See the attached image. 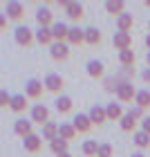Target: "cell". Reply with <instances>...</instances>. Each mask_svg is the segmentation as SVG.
<instances>
[{
    "label": "cell",
    "mask_w": 150,
    "mask_h": 157,
    "mask_svg": "<svg viewBox=\"0 0 150 157\" xmlns=\"http://www.w3.org/2000/svg\"><path fill=\"white\" fill-rule=\"evenodd\" d=\"M137 92L139 90H134L132 81H121L119 88H117V99L123 101V103H128V101H132V99H137Z\"/></svg>",
    "instance_id": "1"
},
{
    "label": "cell",
    "mask_w": 150,
    "mask_h": 157,
    "mask_svg": "<svg viewBox=\"0 0 150 157\" xmlns=\"http://www.w3.org/2000/svg\"><path fill=\"white\" fill-rule=\"evenodd\" d=\"M34 38H36V32H32L27 25H20L18 29H16V43L18 45H23V47H29Z\"/></svg>",
    "instance_id": "2"
},
{
    "label": "cell",
    "mask_w": 150,
    "mask_h": 157,
    "mask_svg": "<svg viewBox=\"0 0 150 157\" xmlns=\"http://www.w3.org/2000/svg\"><path fill=\"white\" fill-rule=\"evenodd\" d=\"M45 90H49V92H54V94H58V92L65 88V81H63V76L61 74H54V72H49L47 76H45Z\"/></svg>",
    "instance_id": "3"
},
{
    "label": "cell",
    "mask_w": 150,
    "mask_h": 157,
    "mask_svg": "<svg viewBox=\"0 0 150 157\" xmlns=\"http://www.w3.org/2000/svg\"><path fill=\"white\" fill-rule=\"evenodd\" d=\"M32 121H34V124H38V126L49 124V110H47V105H43V103L34 105V108H32Z\"/></svg>",
    "instance_id": "4"
},
{
    "label": "cell",
    "mask_w": 150,
    "mask_h": 157,
    "mask_svg": "<svg viewBox=\"0 0 150 157\" xmlns=\"http://www.w3.org/2000/svg\"><path fill=\"white\" fill-rule=\"evenodd\" d=\"M112 45L117 47L119 52L130 49L132 47V36H130V34H126V32H117V34H114V38H112Z\"/></svg>",
    "instance_id": "5"
},
{
    "label": "cell",
    "mask_w": 150,
    "mask_h": 157,
    "mask_svg": "<svg viewBox=\"0 0 150 157\" xmlns=\"http://www.w3.org/2000/svg\"><path fill=\"white\" fill-rule=\"evenodd\" d=\"M43 90H45V83L36 81V78H29V81H27V85H25L27 99H38V97L43 94Z\"/></svg>",
    "instance_id": "6"
},
{
    "label": "cell",
    "mask_w": 150,
    "mask_h": 157,
    "mask_svg": "<svg viewBox=\"0 0 150 157\" xmlns=\"http://www.w3.org/2000/svg\"><path fill=\"white\" fill-rule=\"evenodd\" d=\"M32 124L34 121L32 119H16V124H13V132L18 135V137H29V135H34L32 132Z\"/></svg>",
    "instance_id": "7"
},
{
    "label": "cell",
    "mask_w": 150,
    "mask_h": 157,
    "mask_svg": "<svg viewBox=\"0 0 150 157\" xmlns=\"http://www.w3.org/2000/svg\"><path fill=\"white\" fill-rule=\"evenodd\" d=\"M72 126L76 128V132H88L94 124L90 121V115H81V112H78V115H74V119H72Z\"/></svg>",
    "instance_id": "8"
},
{
    "label": "cell",
    "mask_w": 150,
    "mask_h": 157,
    "mask_svg": "<svg viewBox=\"0 0 150 157\" xmlns=\"http://www.w3.org/2000/svg\"><path fill=\"white\" fill-rule=\"evenodd\" d=\"M90 121L94 126H103L105 121H108V112H105V108H101V105H92V108H90Z\"/></svg>",
    "instance_id": "9"
},
{
    "label": "cell",
    "mask_w": 150,
    "mask_h": 157,
    "mask_svg": "<svg viewBox=\"0 0 150 157\" xmlns=\"http://www.w3.org/2000/svg\"><path fill=\"white\" fill-rule=\"evenodd\" d=\"M23 146H25L27 153H38L43 148V137L40 135H29V137L23 139Z\"/></svg>",
    "instance_id": "10"
},
{
    "label": "cell",
    "mask_w": 150,
    "mask_h": 157,
    "mask_svg": "<svg viewBox=\"0 0 150 157\" xmlns=\"http://www.w3.org/2000/svg\"><path fill=\"white\" fill-rule=\"evenodd\" d=\"M52 34H54V43H65L67 40V36H69V27L65 25V23H54V27H52Z\"/></svg>",
    "instance_id": "11"
},
{
    "label": "cell",
    "mask_w": 150,
    "mask_h": 157,
    "mask_svg": "<svg viewBox=\"0 0 150 157\" xmlns=\"http://www.w3.org/2000/svg\"><path fill=\"white\" fill-rule=\"evenodd\" d=\"M5 13L9 18H13V20H20V18H23V13H25V7L20 2H16V0H11V2L5 5Z\"/></svg>",
    "instance_id": "12"
},
{
    "label": "cell",
    "mask_w": 150,
    "mask_h": 157,
    "mask_svg": "<svg viewBox=\"0 0 150 157\" xmlns=\"http://www.w3.org/2000/svg\"><path fill=\"white\" fill-rule=\"evenodd\" d=\"M49 52H52V59L54 61H65L69 56V45H67V43H54Z\"/></svg>",
    "instance_id": "13"
},
{
    "label": "cell",
    "mask_w": 150,
    "mask_h": 157,
    "mask_svg": "<svg viewBox=\"0 0 150 157\" xmlns=\"http://www.w3.org/2000/svg\"><path fill=\"white\" fill-rule=\"evenodd\" d=\"M36 20H38V27H54L52 11H49L47 7H38V11H36Z\"/></svg>",
    "instance_id": "14"
},
{
    "label": "cell",
    "mask_w": 150,
    "mask_h": 157,
    "mask_svg": "<svg viewBox=\"0 0 150 157\" xmlns=\"http://www.w3.org/2000/svg\"><path fill=\"white\" fill-rule=\"evenodd\" d=\"M36 40L40 43V45H54L52 27H38V29H36Z\"/></svg>",
    "instance_id": "15"
},
{
    "label": "cell",
    "mask_w": 150,
    "mask_h": 157,
    "mask_svg": "<svg viewBox=\"0 0 150 157\" xmlns=\"http://www.w3.org/2000/svg\"><path fill=\"white\" fill-rule=\"evenodd\" d=\"M105 112H108V119H110V121H121V119H123V115H126L123 108H121V103H114V101L105 105Z\"/></svg>",
    "instance_id": "16"
},
{
    "label": "cell",
    "mask_w": 150,
    "mask_h": 157,
    "mask_svg": "<svg viewBox=\"0 0 150 157\" xmlns=\"http://www.w3.org/2000/svg\"><path fill=\"white\" fill-rule=\"evenodd\" d=\"M132 25H134V18H132V13H121V16L117 18V29H119V32H126V34H130Z\"/></svg>",
    "instance_id": "17"
},
{
    "label": "cell",
    "mask_w": 150,
    "mask_h": 157,
    "mask_svg": "<svg viewBox=\"0 0 150 157\" xmlns=\"http://www.w3.org/2000/svg\"><path fill=\"white\" fill-rule=\"evenodd\" d=\"M83 11H85L83 5H81V2H72V0H69L67 7H65V13H67L72 20H81V18H83Z\"/></svg>",
    "instance_id": "18"
},
{
    "label": "cell",
    "mask_w": 150,
    "mask_h": 157,
    "mask_svg": "<svg viewBox=\"0 0 150 157\" xmlns=\"http://www.w3.org/2000/svg\"><path fill=\"white\" fill-rule=\"evenodd\" d=\"M126 9V2H123V0H108V2H105V11H108V13H112V16H121V13H126L123 11Z\"/></svg>",
    "instance_id": "19"
},
{
    "label": "cell",
    "mask_w": 150,
    "mask_h": 157,
    "mask_svg": "<svg viewBox=\"0 0 150 157\" xmlns=\"http://www.w3.org/2000/svg\"><path fill=\"white\" fill-rule=\"evenodd\" d=\"M43 139H47L49 144H52L54 139H58V126L54 124V121H49V124L43 126V135H40Z\"/></svg>",
    "instance_id": "20"
},
{
    "label": "cell",
    "mask_w": 150,
    "mask_h": 157,
    "mask_svg": "<svg viewBox=\"0 0 150 157\" xmlns=\"http://www.w3.org/2000/svg\"><path fill=\"white\" fill-rule=\"evenodd\" d=\"M67 43L69 45H81V43H85V29H81V27H69Z\"/></svg>",
    "instance_id": "21"
},
{
    "label": "cell",
    "mask_w": 150,
    "mask_h": 157,
    "mask_svg": "<svg viewBox=\"0 0 150 157\" xmlns=\"http://www.w3.org/2000/svg\"><path fill=\"white\" fill-rule=\"evenodd\" d=\"M88 74L92 76V78H101L103 74H105V65L101 61H90L88 63Z\"/></svg>",
    "instance_id": "22"
},
{
    "label": "cell",
    "mask_w": 150,
    "mask_h": 157,
    "mask_svg": "<svg viewBox=\"0 0 150 157\" xmlns=\"http://www.w3.org/2000/svg\"><path fill=\"white\" fill-rule=\"evenodd\" d=\"M56 110L61 112V115H67L69 110H72V99L69 97H65V94H61V97H56Z\"/></svg>",
    "instance_id": "23"
},
{
    "label": "cell",
    "mask_w": 150,
    "mask_h": 157,
    "mask_svg": "<svg viewBox=\"0 0 150 157\" xmlns=\"http://www.w3.org/2000/svg\"><path fill=\"white\" fill-rule=\"evenodd\" d=\"M58 137L65 139V141L74 139V137H76V128H74L72 124H61V126H58Z\"/></svg>",
    "instance_id": "24"
},
{
    "label": "cell",
    "mask_w": 150,
    "mask_h": 157,
    "mask_svg": "<svg viewBox=\"0 0 150 157\" xmlns=\"http://www.w3.org/2000/svg\"><path fill=\"white\" fill-rule=\"evenodd\" d=\"M67 146H69V141H65V139H54L52 141V144H49V148H52V153L56 155V157H58V155H65L67 153Z\"/></svg>",
    "instance_id": "25"
},
{
    "label": "cell",
    "mask_w": 150,
    "mask_h": 157,
    "mask_svg": "<svg viewBox=\"0 0 150 157\" xmlns=\"http://www.w3.org/2000/svg\"><path fill=\"white\" fill-rule=\"evenodd\" d=\"M27 94H13V101H11V110L13 112H23L27 110Z\"/></svg>",
    "instance_id": "26"
},
{
    "label": "cell",
    "mask_w": 150,
    "mask_h": 157,
    "mask_svg": "<svg viewBox=\"0 0 150 157\" xmlns=\"http://www.w3.org/2000/svg\"><path fill=\"white\" fill-rule=\"evenodd\" d=\"M99 146H101V144H96L94 139H85L83 146H81V151H83V155H88V157H96Z\"/></svg>",
    "instance_id": "27"
},
{
    "label": "cell",
    "mask_w": 150,
    "mask_h": 157,
    "mask_svg": "<svg viewBox=\"0 0 150 157\" xmlns=\"http://www.w3.org/2000/svg\"><path fill=\"white\" fill-rule=\"evenodd\" d=\"M85 43H88V45H99V43H101V32H99L96 27H88V29H85Z\"/></svg>",
    "instance_id": "28"
},
{
    "label": "cell",
    "mask_w": 150,
    "mask_h": 157,
    "mask_svg": "<svg viewBox=\"0 0 150 157\" xmlns=\"http://www.w3.org/2000/svg\"><path fill=\"white\" fill-rule=\"evenodd\" d=\"M134 59H137V56H134L132 49H123V52H119V63L123 67H132L134 65Z\"/></svg>",
    "instance_id": "29"
},
{
    "label": "cell",
    "mask_w": 150,
    "mask_h": 157,
    "mask_svg": "<svg viewBox=\"0 0 150 157\" xmlns=\"http://www.w3.org/2000/svg\"><path fill=\"white\" fill-rule=\"evenodd\" d=\"M134 103L139 105V108H150V90H139L137 92V99H134Z\"/></svg>",
    "instance_id": "30"
},
{
    "label": "cell",
    "mask_w": 150,
    "mask_h": 157,
    "mask_svg": "<svg viewBox=\"0 0 150 157\" xmlns=\"http://www.w3.org/2000/svg\"><path fill=\"white\" fill-rule=\"evenodd\" d=\"M119 126H121V130H126V132H130V130H134V126H137V119H134L130 112H126L123 115V119L119 121Z\"/></svg>",
    "instance_id": "31"
},
{
    "label": "cell",
    "mask_w": 150,
    "mask_h": 157,
    "mask_svg": "<svg viewBox=\"0 0 150 157\" xmlns=\"http://www.w3.org/2000/svg\"><path fill=\"white\" fill-rule=\"evenodd\" d=\"M132 139H134V144H137L139 148H148V146H150V135L144 132V130H137Z\"/></svg>",
    "instance_id": "32"
},
{
    "label": "cell",
    "mask_w": 150,
    "mask_h": 157,
    "mask_svg": "<svg viewBox=\"0 0 150 157\" xmlns=\"http://www.w3.org/2000/svg\"><path fill=\"white\" fill-rule=\"evenodd\" d=\"M11 101H13V97L7 90L0 92V105H2V108H11Z\"/></svg>",
    "instance_id": "33"
},
{
    "label": "cell",
    "mask_w": 150,
    "mask_h": 157,
    "mask_svg": "<svg viewBox=\"0 0 150 157\" xmlns=\"http://www.w3.org/2000/svg\"><path fill=\"white\" fill-rule=\"evenodd\" d=\"M96 157H112V146L110 144H101V146H99Z\"/></svg>",
    "instance_id": "34"
},
{
    "label": "cell",
    "mask_w": 150,
    "mask_h": 157,
    "mask_svg": "<svg viewBox=\"0 0 150 157\" xmlns=\"http://www.w3.org/2000/svg\"><path fill=\"white\" fill-rule=\"evenodd\" d=\"M119 83H121V81H117V78H105V90H110V92H117Z\"/></svg>",
    "instance_id": "35"
},
{
    "label": "cell",
    "mask_w": 150,
    "mask_h": 157,
    "mask_svg": "<svg viewBox=\"0 0 150 157\" xmlns=\"http://www.w3.org/2000/svg\"><path fill=\"white\" fill-rule=\"evenodd\" d=\"M130 115H132L134 119H141V117H144V108H139V105H134V108L130 110ZM141 121H144V119H141Z\"/></svg>",
    "instance_id": "36"
},
{
    "label": "cell",
    "mask_w": 150,
    "mask_h": 157,
    "mask_svg": "<svg viewBox=\"0 0 150 157\" xmlns=\"http://www.w3.org/2000/svg\"><path fill=\"white\" fill-rule=\"evenodd\" d=\"M141 130L150 135V117H144V121H141Z\"/></svg>",
    "instance_id": "37"
},
{
    "label": "cell",
    "mask_w": 150,
    "mask_h": 157,
    "mask_svg": "<svg viewBox=\"0 0 150 157\" xmlns=\"http://www.w3.org/2000/svg\"><path fill=\"white\" fill-rule=\"evenodd\" d=\"M141 78H144L146 83H150V67H146L144 72H141Z\"/></svg>",
    "instance_id": "38"
},
{
    "label": "cell",
    "mask_w": 150,
    "mask_h": 157,
    "mask_svg": "<svg viewBox=\"0 0 150 157\" xmlns=\"http://www.w3.org/2000/svg\"><path fill=\"white\" fill-rule=\"evenodd\" d=\"M5 27H7V18H5V13H2V16H0V29H5Z\"/></svg>",
    "instance_id": "39"
},
{
    "label": "cell",
    "mask_w": 150,
    "mask_h": 157,
    "mask_svg": "<svg viewBox=\"0 0 150 157\" xmlns=\"http://www.w3.org/2000/svg\"><path fill=\"white\" fill-rule=\"evenodd\" d=\"M146 47H148V52H150V34L146 36Z\"/></svg>",
    "instance_id": "40"
},
{
    "label": "cell",
    "mask_w": 150,
    "mask_h": 157,
    "mask_svg": "<svg viewBox=\"0 0 150 157\" xmlns=\"http://www.w3.org/2000/svg\"><path fill=\"white\" fill-rule=\"evenodd\" d=\"M132 157H146V155H144V153H134Z\"/></svg>",
    "instance_id": "41"
},
{
    "label": "cell",
    "mask_w": 150,
    "mask_h": 157,
    "mask_svg": "<svg viewBox=\"0 0 150 157\" xmlns=\"http://www.w3.org/2000/svg\"><path fill=\"white\" fill-rule=\"evenodd\" d=\"M146 61H148V67H150V52H148V56H146Z\"/></svg>",
    "instance_id": "42"
},
{
    "label": "cell",
    "mask_w": 150,
    "mask_h": 157,
    "mask_svg": "<svg viewBox=\"0 0 150 157\" xmlns=\"http://www.w3.org/2000/svg\"><path fill=\"white\" fill-rule=\"evenodd\" d=\"M58 157H72V155H69V153H65V155H58Z\"/></svg>",
    "instance_id": "43"
},
{
    "label": "cell",
    "mask_w": 150,
    "mask_h": 157,
    "mask_svg": "<svg viewBox=\"0 0 150 157\" xmlns=\"http://www.w3.org/2000/svg\"><path fill=\"white\" fill-rule=\"evenodd\" d=\"M146 7H150V0H146Z\"/></svg>",
    "instance_id": "44"
},
{
    "label": "cell",
    "mask_w": 150,
    "mask_h": 157,
    "mask_svg": "<svg viewBox=\"0 0 150 157\" xmlns=\"http://www.w3.org/2000/svg\"><path fill=\"white\" fill-rule=\"evenodd\" d=\"M148 29H150V23H148Z\"/></svg>",
    "instance_id": "45"
}]
</instances>
